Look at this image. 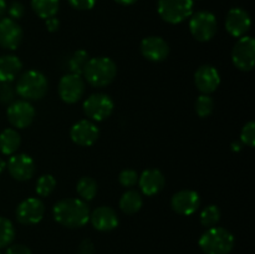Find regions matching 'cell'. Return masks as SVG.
Listing matches in <instances>:
<instances>
[{
    "label": "cell",
    "mask_w": 255,
    "mask_h": 254,
    "mask_svg": "<svg viewBox=\"0 0 255 254\" xmlns=\"http://www.w3.org/2000/svg\"><path fill=\"white\" fill-rule=\"evenodd\" d=\"M52 213L55 221L66 228H81L90 219L89 206L80 198H65L56 202Z\"/></svg>",
    "instance_id": "6da1fadb"
},
{
    "label": "cell",
    "mask_w": 255,
    "mask_h": 254,
    "mask_svg": "<svg viewBox=\"0 0 255 254\" xmlns=\"http://www.w3.org/2000/svg\"><path fill=\"white\" fill-rule=\"evenodd\" d=\"M82 74L91 86L104 87L114 81L117 74V67L114 60L110 57L99 56L89 59Z\"/></svg>",
    "instance_id": "7a4b0ae2"
},
{
    "label": "cell",
    "mask_w": 255,
    "mask_h": 254,
    "mask_svg": "<svg viewBox=\"0 0 255 254\" xmlns=\"http://www.w3.org/2000/svg\"><path fill=\"white\" fill-rule=\"evenodd\" d=\"M234 236L226 228L212 227L199 238L198 244L204 254H229L233 251Z\"/></svg>",
    "instance_id": "3957f363"
},
{
    "label": "cell",
    "mask_w": 255,
    "mask_h": 254,
    "mask_svg": "<svg viewBox=\"0 0 255 254\" xmlns=\"http://www.w3.org/2000/svg\"><path fill=\"white\" fill-rule=\"evenodd\" d=\"M49 82L42 72L29 70L19 77L16 82V94L25 101L41 100L46 95Z\"/></svg>",
    "instance_id": "277c9868"
},
{
    "label": "cell",
    "mask_w": 255,
    "mask_h": 254,
    "mask_svg": "<svg viewBox=\"0 0 255 254\" xmlns=\"http://www.w3.org/2000/svg\"><path fill=\"white\" fill-rule=\"evenodd\" d=\"M159 16L168 24H179L193 12V0H158Z\"/></svg>",
    "instance_id": "5b68a950"
},
{
    "label": "cell",
    "mask_w": 255,
    "mask_h": 254,
    "mask_svg": "<svg viewBox=\"0 0 255 254\" xmlns=\"http://www.w3.org/2000/svg\"><path fill=\"white\" fill-rule=\"evenodd\" d=\"M189 30L192 36L201 42L209 41L217 32V19L212 12L198 11L191 15Z\"/></svg>",
    "instance_id": "8992f818"
},
{
    "label": "cell",
    "mask_w": 255,
    "mask_h": 254,
    "mask_svg": "<svg viewBox=\"0 0 255 254\" xmlns=\"http://www.w3.org/2000/svg\"><path fill=\"white\" fill-rule=\"evenodd\" d=\"M232 61L241 71H251L255 64V40L252 36L239 37L232 50Z\"/></svg>",
    "instance_id": "52a82bcc"
},
{
    "label": "cell",
    "mask_w": 255,
    "mask_h": 254,
    "mask_svg": "<svg viewBox=\"0 0 255 254\" xmlns=\"http://www.w3.org/2000/svg\"><path fill=\"white\" fill-rule=\"evenodd\" d=\"M114 100L107 94L96 92L85 100L84 112L94 121H104L114 112Z\"/></svg>",
    "instance_id": "ba28073f"
},
{
    "label": "cell",
    "mask_w": 255,
    "mask_h": 254,
    "mask_svg": "<svg viewBox=\"0 0 255 254\" xmlns=\"http://www.w3.org/2000/svg\"><path fill=\"white\" fill-rule=\"evenodd\" d=\"M85 92V81L80 75L66 74L59 81V96L66 104H75Z\"/></svg>",
    "instance_id": "9c48e42d"
},
{
    "label": "cell",
    "mask_w": 255,
    "mask_h": 254,
    "mask_svg": "<svg viewBox=\"0 0 255 254\" xmlns=\"http://www.w3.org/2000/svg\"><path fill=\"white\" fill-rule=\"evenodd\" d=\"M6 168L10 176L16 181H29L35 174V162L29 154L17 153L11 154L6 163Z\"/></svg>",
    "instance_id": "30bf717a"
},
{
    "label": "cell",
    "mask_w": 255,
    "mask_h": 254,
    "mask_svg": "<svg viewBox=\"0 0 255 254\" xmlns=\"http://www.w3.org/2000/svg\"><path fill=\"white\" fill-rule=\"evenodd\" d=\"M45 206L41 199L26 198L16 207V219L25 226L37 224L44 218Z\"/></svg>",
    "instance_id": "8fae6325"
},
{
    "label": "cell",
    "mask_w": 255,
    "mask_h": 254,
    "mask_svg": "<svg viewBox=\"0 0 255 254\" xmlns=\"http://www.w3.org/2000/svg\"><path fill=\"white\" fill-rule=\"evenodd\" d=\"M7 120L16 128H26L35 119V109L29 101H15L7 107Z\"/></svg>",
    "instance_id": "7c38bea8"
},
{
    "label": "cell",
    "mask_w": 255,
    "mask_h": 254,
    "mask_svg": "<svg viewBox=\"0 0 255 254\" xmlns=\"http://www.w3.org/2000/svg\"><path fill=\"white\" fill-rule=\"evenodd\" d=\"M70 137L77 146H92L100 137V129L96 125L89 120L76 122L70 129Z\"/></svg>",
    "instance_id": "4fadbf2b"
},
{
    "label": "cell",
    "mask_w": 255,
    "mask_h": 254,
    "mask_svg": "<svg viewBox=\"0 0 255 254\" xmlns=\"http://www.w3.org/2000/svg\"><path fill=\"white\" fill-rule=\"evenodd\" d=\"M194 84L199 92L203 95H211L218 89L221 84V75L212 65H202L194 74Z\"/></svg>",
    "instance_id": "5bb4252c"
},
{
    "label": "cell",
    "mask_w": 255,
    "mask_h": 254,
    "mask_svg": "<svg viewBox=\"0 0 255 254\" xmlns=\"http://www.w3.org/2000/svg\"><path fill=\"white\" fill-rule=\"evenodd\" d=\"M201 206V198L196 191L183 189L173 194L171 199V207L176 213L181 216H191Z\"/></svg>",
    "instance_id": "9a60e30c"
},
{
    "label": "cell",
    "mask_w": 255,
    "mask_h": 254,
    "mask_svg": "<svg viewBox=\"0 0 255 254\" xmlns=\"http://www.w3.org/2000/svg\"><path fill=\"white\" fill-rule=\"evenodd\" d=\"M252 19L248 12L242 7H233L228 11L226 17V29L232 36L242 37L249 31Z\"/></svg>",
    "instance_id": "2e32d148"
},
{
    "label": "cell",
    "mask_w": 255,
    "mask_h": 254,
    "mask_svg": "<svg viewBox=\"0 0 255 254\" xmlns=\"http://www.w3.org/2000/svg\"><path fill=\"white\" fill-rule=\"evenodd\" d=\"M22 41V30L15 20L4 17L0 20V46L16 50Z\"/></svg>",
    "instance_id": "e0dca14e"
},
{
    "label": "cell",
    "mask_w": 255,
    "mask_h": 254,
    "mask_svg": "<svg viewBox=\"0 0 255 254\" xmlns=\"http://www.w3.org/2000/svg\"><path fill=\"white\" fill-rule=\"evenodd\" d=\"M141 54L148 61L161 62L168 57L169 46L166 40H163L162 37L148 36L142 40Z\"/></svg>",
    "instance_id": "ac0fdd59"
},
{
    "label": "cell",
    "mask_w": 255,
    "mask_h": 254,
    "mask_svg": "<svg viewBox=\"0 0 255 254\" xmlns=\"http://www.w3.org/2000/svg\"><path fill=\"white\" fill-rule=\"evenodd\" d=\"M90 222L96 231L110 232L119 226V216L111 207L101 206L90 212Z\"/></svg>",
    "instance_id": "d6986e66"
},
{
    "label": "cell",
    "mask_w": 255,
    "mask_h": 254,
    "mask_svg": "<svg viewBox=\"0 0 255 254\" xmlns=\"http://www.w3.org/2000/svg\"><path fill=\"white\" fill-rule=\"evenodd\" d=\"M138 186L141 192L144 196H156L163 189L166 184L163 173L159 169H146L142 172L141 176H138Z\"/></svg>",
    "instance_id": "ffe728a7"
},
{
    "label": "cell",
    "mask_w": 255,
    "mask_h": 254,
    "mask_svg": "<svg viewBox=\"0 0 255 254\" xmlns=\"http://www.w3.org/2000/svg\"><path fill=\"white\" fill-rule=\"evenodd\" d=\"M22 64L14 55H4L0 57V82H11L21 71Z\"/></svg>",
    "instance_id": "44dd1931"
},
{
    "label": "cell",
    "mask_w": 255,
    "mask_h": 254,
    "mask_svg": "<svg viewBox=\"0 0 255 254\" xmlns=\"http://www.w3.org/2000/svg\"><path fill=\"white\" fill-rule=\"evenodd\" d=\"M21 144V137L14 128H6L0 133V151L2 154L11 156L19 149Z\"/></svg>",
    "instance_id": "7402d4cb"
},
{
    "label": "cell",
    "mask_w": 255,
    "mask_h": 254,
    "mask_svg": "<svg viewBox=\"0 0 255 254\" xmlns=\"http://www.w3.org/2000/svg\"><path fill=\"white\" fill-rule=\"evenodd\" d=\"M143 198L139 192L134 189H128L120 198V208L125 214H134L142 208Z\"/></svg>",
    "instance_id": "603a6c76"
},
{
    "label": "cell",
    "mask_w": 255,
    "mask_h": 254,
    "mask_svg": "<svg viewBox=\"0 0 255 254\" xmlns=\"http://www.w3.org/2000/svg\"><path fill=\"white\" fill-rule=\"evenodd\" d=\"M31 7L37 16L46 20L57 14L60 1L59 0H31Z\"/></svg>",
    "instance_id": "cb8c5ba5"
},
{
    "label": "cell",
    "mask_w": 255,
    "mask_h": 254,
    "mask_svg": "<svg viewBox=\"0 0 255 254\" xmlns=\"http://www.w3.org/2000/svg\"><path fill=\"white\" fill-rule=\"evenodd\" d=\"M76 192L82 201H91L97 193V182L92 177L85 176L77 181Z\"/></svg>",
    "instance_id": "d4e9b609"
},
{
    "label": "cell",
    "mask_w": 255,
    "mask_h": 254,
    "mask_svg": "<svg viewBox=\"0 0 255 254\" xmlns=\"http://www.w3.org/2000/svg\"><path fill=\"white\" fill-rule=\"evenodd\" d=\"M89 61V54L85 50H77L70 56L67 65H69L70 74L80 75L81 76L86 62Z\"/></svg>",
    "instance_id": "484cf974"
},
{
    "label": "cell",
    "mask_w": 255,
    "mask_h": 254,
    "mask_svg": "<svg viewBox=\"0 0 255 254\" xmlns=\"http://www.w3.org/2000/svg\"><path fill=\"white\" fill-rule=\"evenodd\" d=\"M15 238V228L11 221L0 216V248H6Z\"/></svg>",
    "instance_id": "4316f807"
},
{
    "label": "cell",
    "mask_w": 255,
    "mask_h": 254,
    "mask_svg": "<svg viewBox=\"0 0 255 254\" xmlns=\"http://www.w3.org/2000/svg\"><path fill=\"white\" fill-rule=\"evenodd\" d=\"M56 187V179L52 174H42L36 181L35 191L40 197H47L54 192Z\"/></svg>",
    "instance_id": "83f0119b"
},
{
    "label": "cell",
    "mask_w": 255,
    "mask_h": 254,
    "mask_svg": "<svg viewBox=\"0 0 255 254\" xmlns=\"http://www.w3.org/2000/svg\"><path fill=\"white\" fill-rule=\"evenodd\" d=\"M221 219V211L217 206L214 204H209L206 208L202 211L201 213V223L203 227L207 228H212V227H216L217 223Z\"/></svg>",
    "instance_id": "f1b7e54d"
},
{
    "label": "cell",
    "mask_w": 255,
    "mask_h": 254,
    "mask_svg": "<svg viewBox=\"0 0 255 254\" xmlns=\"http://www.w3.org/2000/svg\"><path fill=\"white\" fill-rule=\"evenodd\" d=\"M214 109V100L209 95H203L198 96L196 100V112L199 117L206 119L213 112Z\"/></svg>",
    "instance_id": "f546056e"
},
{
    "label": "cell",
    "mask_w": 255,
    "mask_h": 254,
    "mask_svg": "<svg viewBox=\"0 0 255 254\" xmlns=\"http://www.w3.org/2000/svg\"><path fill=\"white\" fill-rule=\"evenodd\" d=\"M241 139L244 144H247L248 147L255 146V122L249 121L247 122L243 126L241 132Z\"/></svg>",
    "instance_id": "4dcf8cb0"
},
{
    "label": "cell",
    "mask_w": 255,
    "mask_h": 254,
    "mask_svg": "<svg viewBox=\"0 0 255 254\" xmlns=\"http://www.w3.org/2000/svg\"><path fill=\"white\" fill-rule=\"evenodd\" d=\"M119 182L121 183V186L131 188V187L136 186L138 182V173L134 169H124L119 174Z\"/></svg>",
    "instance_id": "1f68e13d"
},
{
    "label": "cell",
    "mask_w": 255,
    "mask_h": 254,
    "mask_svg": "<svg viewBox=\"0 0 255 254\" xmlns=\"http://www.w3.org/2000/svg\"><path fill=\"white\" fill-rule=\"evenodd\" d=\"M14 89L10 85V82H4V84L0 86V101L2 104H9L14 99Z\"/></svg>",
    "instance_id": "d6a6232c"
},
{
    "label": "cell",
    "mask_w": 255,
    "mask_h": 254,
    "mask_svg": "<svg viewBox=\"0 0 255 254\" xmlns=\"http://www.w3.org/2000/svg\"><path fill=\"white\" fill-rule=\"evenodd\" d=\"M9 15H10V19L12 20H19L24 16L25 14V7L21 2L19 1H14L11 5L9 6Z\"/></svg>",
    "instance_id": "836d02e7"
},
{
    "label": "cell",
    "mask_w": 255,
    "mask_h": 254,
    "mask_svg": "<svg viewBox=\"0 0 255 254\" xmlns=\"http://www.w3.org/2000/svg\"><path fill=\"white\" fill-rule=\"evenodd\" d=\"M69 4L76 10H91L96 0H69Z\"/></svg>",
    "instance_id": "e575fe53"
},
{
    "label": "cell",
    "mask_w": 255,
    "mask_h": 254,
    "mask_svg": "<svg viewBox=\"0 0 255 254\" xmlns=\"http://www.w3.org/2000/svg\"><path fill=\"white\" fill-rule=\"evenodd\" d=\"M5 254H31L29 247L24 246V244H10L6 249Z\"/></svg>",
    "instance_id": "d590c367"
},
{
    "label": "cell",
    "mask_w": 255,
    "mask_h": 254,
    "mask_svg": "<svg viewBox=\"0 0 255 254\" xmlns=\"http://www.w3.org/2000/svg\"><path fill=\"white\" fill-rule=\"evenodd\" d=\"M95 246L90 239H84L77 248V254H94Z\"/></svg>",
    "instance_id": "8d00e7d4"
},
{
    "label": "cell",
    "mask_w": 255,
    "mask_h": 254,
    "mask_svg": "<svg viewBox=\"0 0 255 254\" xmlns=\"http://www.w3.org/2000/svg\"><path fill=\"white\" fill-rule=\"evenodd\" d=\"M45 24H46V29L49 30L50 32L57 31L60 27V21L55 16L46 19V22H45Z\"/></svg>",
    "instance_id": "74e56055"
},
{
    "label": "cell",
    "mask_w": 255,
    "mask_h": 254,
    "mask_svg": "<svg viewBox=\"0 0 255 254\" xmlns=\"http://www.w3.org/2000/svg\"><path fill=\"white\" fill-rule=\"evenodd\" d=\"M115 1L117 2V4H120V5H132V4H134V2L137 1V0H115Z\"/></svg>",
    "instance_id": "f35d334b"
},
{
    "label": "cell",
    "mask_w": 255,
    "mask_h": 254,
    "mask_svg": "<svg viewBox=\"0 0 255 254\" xmlns=\"http://www.w3.org/2000/svg\"><path fill=\"white\" fill-rule=\"evenodd\" d=\"M5 11H6V2L5 0H0V16H2Z\"/></svg>",
    "instance_id": "ab89813d"
},
{
    "label": "cell",
    "mask_w": 255,
    "mask_h": 254,
    "mask_svg": "<svg viewBox=\"0 0 255 254\" xmlns=\"http://www.w3.org/2000/svg\"><path fill=\"white\" fill-rule=\"evenodd\" d=\"M5 168H6V162L2 158H0V174L5 171Z\"/></svg>",
    "instance_id": "60d3db41"
},
{
    "label": "cell",
    "mask_w": 255,
    "mask_h": 254,
    "mask_svg": "<svg viewBox=\"0 0 255 254\" xmlns=\"http://www.w3.org/2000/svg\"><path fill=\"white\" fill-rule=\"evenodd\" d=\"M232 147H233V151H239V149H241V144L239 143H233Z\"/></svg>",
    "instance_id": "b9f144b4"
}]
</instances>
